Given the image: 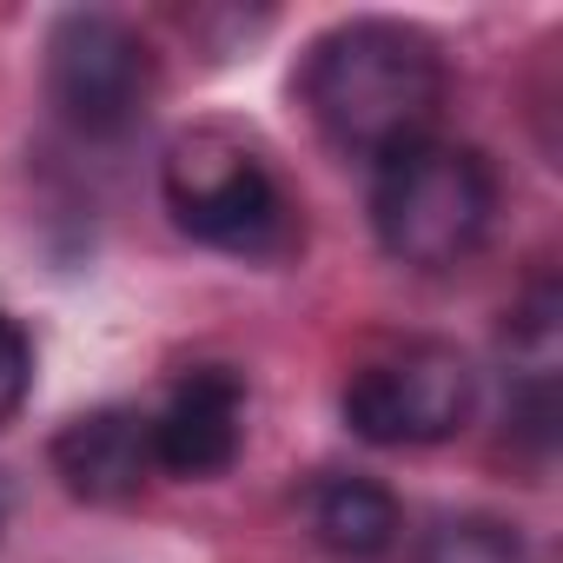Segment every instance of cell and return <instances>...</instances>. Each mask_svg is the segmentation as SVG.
Here are the masks:
<instances>
[{"instance_id": "1", "label": "cell", "mask_w": 563, "mask_h": 563, "mask_svg": "<svg viewBox=\"0 0 563 563\" xmlns=\"http://www.w3.org/2000/svg\"><path fill=\"white\" fill-rule=\"evenodd\" d=\"M299 93L339 153L385 159L431 140L444 107V60L438 41L405 21H345L312 41Z\"/></svg>"}, {"instance_id": "10", "label": "cell", "mask_w": 563, "mask_h": 563, "mask_svg": "<svg viewBox=\"0 0 563 563\" xmlns=\"http://www.w3.org/2000/svg\"><path fill=\"white\" fill-rule=\"evenodd\" d=\"M27 385H34V345L8 312H0V431H8L14 411L27 405Z\"/></svg>"}, {"instance_id": "9", "label": "cell", "mask_w": 563, "mask_h": 563, "mask_svg": "<svg viewBox=\"0 0 563 563\" xmlns=\"http://www.w3.org/2000/svg\"><path fill=\"white\" fill-rule=\"evenodd\" d=\"M418 563H523V537L497 517H451L431 530Z\"/></svg>"}, {"instance_id": "4", "label": "cell", "mask_w": 563, "mask_h": 563, "mask_svg": "<svg viewBox=\"0 0 563 563\" xmlns=\"http://www.w3.org/2000/svg\"><path fill=\"white\" fill-rule=\"evenodd\" d=\"M471 405H477V372L457 345H438V339L398 345V352L358 365L345 385V424L385 451L457 438Z\"/></svg>"}, {"instance_id": "7", "label": "cell", "mask_w": 563, "mask_h": 563, "mask_svg": "<svg viewBox=\"0 0 563 563\" xmlns=\"http://www.w3.org/2000/svg\"><path fill=\"white\" fill-rule=\"evenodd\" d=\"M47 457H54V477L74 497H87V504H126L153 477V424H146V411L100 405V411H80L74 424H60V438H54Z\"/></svg>"}, {"instance_id": "5", "label": "cell", "mask_w": 563, "mask_h": 563, "mask_svg": "<svg viewBox=\"0 0 563 563\" xmlns=\"http://www.w3.org/2000/svg\"><path fill=\"white\" fill-rule=\"evenodd\" d=\"M159 87L153 47L120 14H60L47 34V93L67 113V126L113 140L126 133Z\"/></svg>"}, {"instance_id": "6", "label": "cell", "mask_w": 563, "mask_h": 563, "mask_svg": "<svg viewBox=\"0 0 563 563\" xmlns=\"http://www.w3.org/2000/svg\"><path fill=\"white\" fill-rule=\"evenodd\" d=\"M245 405L252 398H245V378L232 365H192L166 391V405L146 418L153 424V471L186 477V484L232 471V457L245 444Z\"/></svg>"}, {"instance_id": "8", "label": "cell", "mask_w": 563, "mask_h": 563, "mask_svg": "<svg viewBox=\"0 0 563 563\" xmlns=\"http://www.w3.org/2000/svg\"><path fill=\"white\" fill-rule=\"evenodd\" d=\"M312 537L345 563H372L398 543V497L372 477H325L312 490Z\"/></svg>"}, {"instance_id": "2", "label": "cell", "mask_w": 563, "mask_h": 563, "mask_svg": "<svg viewBox=\"0 0 563 563\" xmlns=\"http://www.w3.org/2000/svg\"><path fill=\"white\" fill-rule=\"evenodd\" d=\"M497 219V173L477 146L418 140L378 159L372 179V232L411 272L464 265Z\"/></svg>"}, {"instance_id": "3", "label": "cell", "mask_w": 563, "mask_h": 563, "mask_svg": "<svg viewBox=\"0 0 563 563\" xmlns=\"http://www.w3.org/2000/svg\"><path fill=\"white\" fill-rule=\"evenodd\" d=\"M159 192H166V212L179 219V232H192L199 245L265 258V252H278V245L292 239L286 192H278L272 166L258 159V146L239 140L232 126H192V133H179L166 146Z\"/></svg>"}]
</instances>
